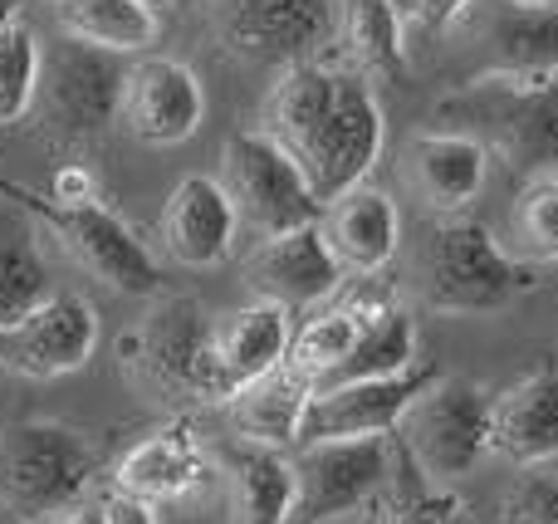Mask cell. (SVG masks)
Listing matches in <instances>:
<instances>
[{
    "label": "cell",
    "mask_w": 558,
    "mask_h": 524,
    "mask_svg": "<svg viewBox=\"0 0 558 524\" xmlns=\"http://www.w3.org/2000/svg\"><path fill=\"white\" fill-rule=\"evenodd\" d=\"M436 378H441V368H436L432 358H422V363H412L407 373H392V378L343 382V388H318L314 402H308V417H304V437H299V447H314V441L392 437L397 422L407 417V407H412V402L422 398Z\"/></svg>",
    "instance_id": "cell-12"
},
{
    "label": "cell",
    "mask_w": 558,
    "mask_h": 524,
    "mask_svg": "<svg viewBox=\"0 0 558 524\" xmlns=\"http://www.w3.org/2000/svg\"><path fill=\"white\" fill-rule=\"evenodd\" d=\"M387 294H348V300H333L324 309H314L304 324L294 329V343H289V368L304 373L308 382H324L328 373H338L348 363V353L357 349V339L367 333L377 304Z\"/></svg>",
    "instance_id": "cell-25"
},
{
    "label": "cell",
    "mask_w": 558,
    "mask_h": 524,
    "mask_svg": "<svg viewBox=\"0 0 558 524\" xmlns=\"http://www.w3.org/2000/svg\"><path fill=\"white\" fill-rule=\"evenodd\" d=\"M39 69H45V49H39L35 29L25 20L0 29V127L20 123L29 113L39 88Z\"/></svg>",
    "instance_id": "cell-32"
},
{
    "label": "cell",
    "mask_w": 558,
    "mask_h": 524,
    "mask_svg": "<svg viewBox=\"0 0 558 524\" xmlns=\"http://www.w3.org/2000/svg\"><path fill=\"white\" fill-rule=\"evenodd\" d=\"M104 520L108 524H157L153 505H143V500H128V496H113V490L104 496Z\"/></svg>",
    "instance_id": "cell-36"
},
{
    "label": "cell",
    "mask_w": 558,
    "mask_h": 524,
    "mask_svg": "<svg viewBox=\"0 0 558 524\" xmlns=\"http://www.w3.org/2000/svg\"><path fill=\"white\" fill-rule=\"evenodd\" d=\"M216 456L202 447L192 417H172L167 427L147 431L137 447H128L113 466V496L143 500V505H177L211 486Z\"/></svg>",
    "instance_id": "cell-14"
},
{
    "label": "cell",
    "mask_w": 558,
    "mask_h": 524,
    "mask_svg": "<svg viewBox=\"0 0 558 524\" xmlns=\"http://www.w3.org/2000/svg\"><path fill=\"white\" fill-rule=\"evenodd\" d=\"M54 202H64V206H94L98 202V182H94V172L88 167H78V162H69V167H59L54 172Z\"/></svg>",
    "instance_id": "cell-35"
},
{
    "label": "cell",
    "mask_w": 558,
    "mask_h": 524,
    "mask_svg": "<svg viewBox=\"0 0 558 524\" xmlns=\"http://www.w3.org/2000/svg\"><path fill=\"white\" fill-rule=\"evenodd\" d=\"M137 5H147V10H157V15H162V10L177 5V0H137Z\"/></svg>",
    "instance_id": "cell-39"
},
{
    "label": "cell",
    "mask_w": 558,
    "mask_h": 524,
    "mask_svg": "<svg viewBox=\"0 0 558 524\" xmlns=\"http://www.w3.org/2000/svg\"><path fill=\"white\" fill-rule=\"evenodd\" d=\"M490 456L520 471L558 456V368H539L490 398Z\"/></svg>",
    "instance_id": "cell-20"
},
{
    "label": "cell",
    "mask_w": 558,
    "mask_h": 524,
    "mask_svg": "<svg viewBox=\"0 0 558 524\" xmlns=\"http://www.w3.org/2000/svg\"><path fill=\"white\" fill-rule=\"evenodd\" d=\"M0 196L15 202L20 211H29L49 235H59V245H64L98 284H108V290H118V294H157L162 290V265H157L153 251L133 235V226H128L123 216L108 211L104 202L64 206L49 192H35V186L15 182V176H0Z\"/></svg>",
    "instance_id": "cell-8"
},
{
    "label": "cell",
    "mask_w": 558,
    "mask_h": 524,
    "mask_svg": "<svg viewBox=\"0 0 558 524\" xmlns=\"http://www.w3.org/2000/svg\"><path fill=\"white\" fill-rule=\"evenodd\" d=\"M216 319L192 294L157 300L133 329L118 339V368L123 382L137 388L147 402L186 417L192 407H226L231 382L216 363L211 343Z\"/></svg>",
    "instance_id": "cell-3"
},
{
    "label": "cell",
    "mask_w": 558,
    "mask_h": 524,
    "mask_svg": "<svg viewBox=\"0 0 558 524\" xmlns=\"http://www.w3.org/2000/svg\"><path fill=\"white\" fill-rule=\"evenodd\" d=\"M402 182L432 216H471L481 202L485 182H490V153L465 133H446V127H426L412 133L397 157Z\"/></svg>",
    "instance_id": "cell-17"
},
{
    "label": "cell",
    "mask_w": 558,
    "mask_h": 524,
    "mask_svg": "<svg viewBox=\"0 0 558 524\" xmlns=\"http://www.w3.org/2000/svg\"><path fill=\"white\" fill-rule=\"evenodd\" d=\"M49 294H54V280H49V260L35 231L20 216L0 211V333L29 319Z\"/></svg>",
    "instance_id": "cell-28"
},
{
    "label": "cell",
    "mask_w": 558,
    "mask_h": 524,
    "mask_svg": "<svg viewBox=\"0 0 558 524\" xmlns=\"http://www.w3.org/2000/svg\"><path fill=\"white\" fill-rule=\"evenodd\" d=\"M308 402H314V382L304 373L284 368L265 373V378L235 388V398L226 402V417H231L235 437L255 441V447H275V451H294L304 437V417Z\"/></svg>",
    "instance_id": "cell-23"
},
{
    "label": "cell",
    "mask_w": 558,
    "mask_h": 524,
    "mask_svg": "<svg viewBox=\"0 0 558 524\" xmlns=\"http://www.w3.org/2000/svg\"><path fill=\"white\" fill-rule=\"evenodd\" d=\"M54 20L64 39L108 49V54H143L147 45H157V29H162V15L137 0H54Z\"/></svg>",
    "instance_id": "cell-27"
},
{
    "label": "cell",
    "mask_w": 558,
    "mask_h": 524,
    "mask_svg": "<svg viewBox=\"0 0 558 524\" xmlns=\"http://www.w3.org/2000/svg\"><path fill=\"white\" fill-rule=\"evenodd\" d=\"M216 45L241 64H304L333 45V0H202Z\"/></svg>",
    "instance_id": "cell-10"
},
{
    "label": "cell",
    "mask_w": 558,
    "mask_h": 524,
    "mask_svg": "<svg viewBox=\"0 0 558 524\" xmlns=\"http://www.w3.org/2000/svg\"><path fill=\"white\" fill-rule=\"evenodd\" d=\"M98 349V309L84 294H49L29 319L0 333V368L20 378H64L78 373Z\"/></svg>",
    "instance_id": "cell-15"
},
{
    "label": "cell",
    "mask_w": 558,
    "mask_h": 524,
    "mask_svg": "<svg viewBox=\"0 0 558 524\" xmlns=\"http://www.w3.org/2000/svg\"><path fill=\"white\" fill-rule=\"evenodd\" d=\"M475 0H397V15H402V29H422V35H436V29L456 25V20L471 10Z\"/></svg>",
    "instance_id": "cell-34"
},
{
    "label": "cell",
    "mask_w": 558,
    "mask_h": 524,
    "mask_svg": "<svg viewBox=\"0 0 558 524\" xmlns=\"http://www.w3.org/2000/svg\"><path fill=\"white\" fill-rule=\"evenodd\" d=\"M500 524H558V476L520 471L500 500Z\"/></svg>",
    "instance_id": "cell-33"
},
{
    "label": "cell",
    "mask_w": 558,
    "mask_h": 524,
    "mask_svg": "<svg viewBox=\"0 0 558 524\" xmlns=\"http://www.w3.org/2000/svg\"><path fill=\"white\" fill-rule=\"evenodd\" d=\"M436 123L465 133L514 172L558 176V74H520V69H481L436 98Z\"/></svg>",
    "instance_id": "cell-2"
},
{
    "label": "cell",
    "mask_w": 558,
    "mask_h": 524,
    "mask_svg": "<svg viewBox=\"0 0 558 524\" xmlns=\"http://www.w3.org/2000/svg\"><path fill=\"white\" fill-rule=\"evenodd\" d=\"M485 69H520V74H558V5L500 0L485 20Z\"/></svg>",
    "instance_id": "cell-26"
},
{
    "label": "cell",
    "mask_w": 558,
    "mask_h": 524,
    "mask_svg": "<svg viewBox=\"0 0 558 524\" xmlns=\"http://www.w3.org/2000/svg\"><path fill=\"white\" fill-rule=\"evenodd\" d=\"M49 524H108L104 520V500H98V505H78V510H69V515H59Z\"/></svg>",
    "instance_id": "cell-37"
},
{
    "label": "cell",
    "mask_w": 558,
    "mask_h": 524,
    "mask_svg": "<svg viewBox=\"0 0 558 524\" xmlns=\"http://www.w3.org/2000/svg\"><path fill=\"white\" fill-rule=\"evenodd\" d=\"M245 290L265 304H279L284 314H314L338 300L343 290V265L333 260L324 231L318 226H299V231L255 241V251L241 265Z\"/></svg>",
    "instance_id": "cell-13"
},
{
    "label": "cell",
    "mask_w": 558,
    "mask_h": 524,
    "mask_svg": "<svg viewBox=\"0 0 558 524\" xmlns=\"http://www.w3.org/2000/svg\"><path fill=\"white\" fill-rule=\"evenodd\" d=\"M534 5H558V0H534Z\"/></svg>",
    "instance_id": "cell-40"
},
{
    "label": "cell",
    "mask_w": 558,
    "mask_h": 524,
    "mask_svg": "<svg viewBox=\"0 0 558 524\" xmlns=\"http://www.w3.org/2000/svg\"><path fill=\"white\" fill-rule=\"evenodd\" d=\"M333 49L367 84L407 74V29L397 0H333Z\"/></svg>",
    "instance_id": "cell-24"
},
{
    "label": "cell",
    "mask_w": 558,
    "mask_h": 524,
    "mask_svg": "<svg viewBox=\"0 0 558 524\" xmlns=\"http://www.w3.org/2000/svg\"><path fill=\"white\" fill-rule=\"evenodd\" d=\"M216 466L226 471L231 524H294V456L255 441H226Z\"/></svg>",
    "instance_id": "cell-21"
},
{
    "label": "cell",
    "mask_w": 558,
    "mask_h": 524,
    "mask_svg": "<svg viewBox=\"0 0 558 524\" xmlns=\"http://www.w3.org/2000/svg\"><path fill=\"white\" fill-rule=\"evenodd\" d=\"M412 363H422V353H416V319L397 300H383V304H377V314H373V324H367V333L357 339V349L348 353V363L338 373H328L318 388H343V382L392 378V373H407Z\"/></svg>",
    "instance_id": "cell-29"
},
{
    "label": "cell",
    "mask_w": 558,
    "mask_h": 524,
    "mask_svg": "<svg viewBox=\"0 0 558 524\" xmlns=\"http://www.w3.org/2000/svg\"><path fill=\"white\" fill-rule=\"evenodd\" d=\"M123 88H128V64L123 54L78 45V39H59L45 54L35 88V133L49 147H88L118 123L123 113Z\"/></svg>",
    "instance_id": "cell-6"
},
{
    "label": "cell",
    "mask_w": 558,
    "mask_h": 524,
    "mask_svg": "<svg viewBox=\"0 0 558 524\" xmlns=\"http://www.w3.org/2000/svg\"><path fill=\"white\" fill-rule=\"evenodd\" d=\"M534 275L475 216H436L416 255V290L432 314H500L539 284Z\"/></svg>",
    "instance_id": "cell-4"
},
{
    "label": "cell",
    "mask_w": 558,
    "mask_h": 524,
    "mask_svg": "<svg viewBox=\"0 0 558 524\" xmlns=\"http://www.w3.org/2000/svg\"><path fill=\"white\" fill-rule=\"evenodd\" d=\"M206 118V88L192 64L182 59L147 54L128 69L123 113L118 123L147 147H177L202 127Z\"/></svg>",
    "instance_id": "cell-16"
},
{
    "label": "cell",
    "mask_w": 558,
    "mask_h": 524,
    "mask_svg": "<svg viewBox=\"0 0 558 524\" xmlns=\"http://www.w3.org/2000/svg\"><path fill=\"white\" fill-rule=\"evenodd\" d=\"M216 182L226 186L241 226H251L260 241L299 231V226H318V216H324V206L308 192L299 162L275 137H265L260 127H241V133L226 137L221 176Z\"/></svg>",
    "instance_id": "cell-9"
},
{
    "label": "cell",
    "mask_w": 558,
    "mask_h": 524,
    "mask_svg": "<svg viewBox=\"0 0 558 524\" xmlns=\"http://www.w3.org/2000/svg\"><path fill=\"white\" fill-rule=\"evenodd\" d=\"M318 231H324L333 260L343 265V275L353 280H373L387 265L397 260V245H402V211L383 186H353L338 202L324 206L318 216Z\"/></svg>",
    "instance_id": "cell-19"
},
{
    "label": "cell",
    "mask_w": 558,
    "mask_h": 524,
    "mask_svg": "<svg viewBox=\"0 0 558 524\" xmlns=\"http://www.w3.org/2000/svg\"><path fill=\"white\" fill-rule=\"evenodd\" d=\"M260 133L275 137L299 162L318 206L367 182L387 143V113L377 88L363 74L324 59L279 69L265 94Z\"/></svg>",
    "instance_id": "cell-1"
},
{
    "label": "cell",
    "mask_w": 558,
    "mask_h": 524,
    "mask_svg": "<svg viewBox=\"0 0 558 524\" xmlns=\"http://www.w3.org/2000/svg\"><path fill=\"white\" fill-rule=\"evenodd\" d=\"M392 480V437L314 441L294 451V524L343 520L377 505Z\"/></svg>",
    "instance_id": "cell-11"
},
{
    "label": "cell",
    "mask_w": 558,
    "mask_h": 524,
    "mask_svg": "<svg viewBox=\"0 0 558 524\" xmlns=\"http://www.w3.org/2000/svg\"><path fill=\"white\" fill-rule=\"evenodd\" d=\"M235 235H241V216H235L231 196L216 176H182L172 186V196L162 202L157 216V241L186 270H211L226 255L235 251Z\"/></svg>",
    "instance_id": "cell-18"
},
{
    "label": "cell",
    "mask_w": 558,
    "mask_h": 524,
    "mask_svg": "<svg viewBox=\"0 0 558 524\" xmlns=\"http://www.w3.org/2000/svg\"><path fill=\"white\" fill-rule=\"evenodd\" d=\"M510 235L524 265H558V176H534L514 196Z\"/></svg>",
    "instance_id": "cell-31"
},
{
    "label": "cell",
    "mask_w": 558,
    "mask_h": 524,
    "mask_svg": "<svg viewBox=\"0 0 558 524\" xmlns=\"http://www.w3.org/2000/svg\"><path fill=\"white\" fill-rule=\"evenodd\" d=\"M211 343H216V363H221L226 382H231V398H235V388H245V382L265 378V373H275L289 363L294 314H284L279 304L251 300V304H241V309L216 319Z\"/></svg>",
    "instance_id": "cell-22"
},
{
    "label": "cell",
    "mask_w": 558,
    "mask_h": 524,
    "mask_svg": "<svg viewBox=\"0 0 558 524\" xmlns=\"http://www.w3.org/2000/svg\"><path fill=\"white\" fill-rule=\"evenodd\" d=\"M98 471L104 441L69 422H15L0 431V505L20 524H49L88 505Z\"/></svg>",
    "instance_id": "cell-5"
},
{
    "label": "cell",
    "mask_w": 558,
    "mask_h": 524,
    "mask_svg": "<svg viewBox=\"0 0 558 524\" xmlns=\"http://www.w3.org/2000/svg\"><path fill=\"white\" fill-rule=\"evenodd\" d=\"M377 524H475V515L461 500V490L422 480L412 471V461L402 456V471H392L387 490L377 496Z\"/></svg>",
    "instance_id": "cell-30"
},
{
    "label": "cell",
    "mask_w": 558,
    "mask_h": 524,
    "mask_svg": "<svg viewBox=\"0 0 558 524\" xmlns=\"http://www.w3.org/2000/svg\"><path fill=\"white\" fill-rule=\"evenodd\" d=\"M20 5H25V0H0V29L15 25V20H20Z\"/></svg>",
    "instance_id": "cell-38"
},
{
    "label": "cell",
    "mask_w": 558,
    "mask_h": 524,
    "mask_svg": "<svg viewBox=\"0 0 558 524\" xmlns=\"http://www.w3.org/2000/svg\"><path fill=\"white\" fill-rule=\"evenodd\" d=\"M490 388L471 378H436L397 422L392 441L432 486H461L490 456Z\"/></svg>",
    "instance_id": "cell-7"
}]
</instances>
